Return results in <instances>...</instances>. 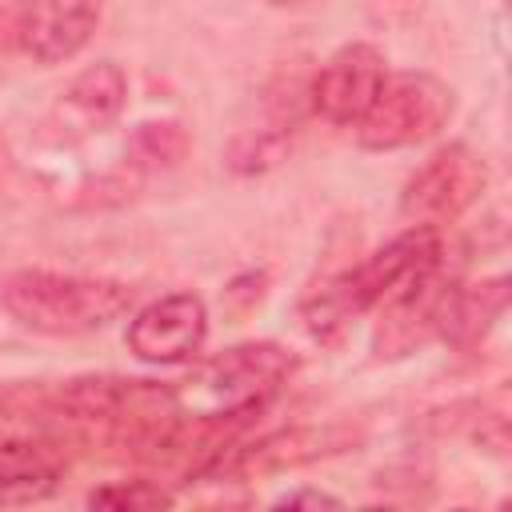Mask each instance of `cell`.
Listing matches in <instances>:
<instances>
[{
    "label": "cell",
    "mask_w": 512,
    "mask_h": 512,
    "mask_svg": "<svg viewBox=\"0 0 512 512\" xmlns=\"http://www.w3.org/2000/svg\"><path fill=\"white\" fill-rule=\"evenodd\" d=\"M444 264V236L432 224H412L400 236H392L384 248H376L356 268L332 276L320 284L304 304V324L316 340H340L348 324L416 284L420 276L436 272Z\"/></svg>",
    "instance_id": "1"
},
{
    "label": "cell",
    "mask_w": 512,
    "mask_h": 512,
    "mask_svg": "<svg viewBox=\"0 0 512 512\" xmlns=\"http://www.w3.org/2000/svg\"><path fill=\"white\" fill-rule=\"evenodd\" d=\"M296 356L280 344H236L208 360L192 380L172 388L180 420L192 424H240L256 416L292 376Z\"/></svg>",
    "instance_id": "2"
},
{
    "label": "cell",
    "mask_w": 512,
    "mask_h": 512,
    "mask_svg": "<svg viewBox=\"0 0 512 512\" xmlns=\"http://www.w3.org/2000/svg\"><path fill=\"white\" fill-rule=\"evenodd\" d=\"M0 304L32 332L80 336L120 320L132 308V288L108 276H72L48 268L12 272L0 284Z\"/></svg>",
    "instance_id": "3"
},
{
    "label": "cell",
    "mask_w": 512,
    "mask_h": 512,
    "mask_svg": "<svg viewBox=\"0 0 512 512\" xmlns=\"http://www.w3.org/2000/svg\"><path fill=\"white\" fill-rule=\"evenodd\" d=\"M452 88L432 72H392L384 76L380 92L372 96L368 112L352 124L360 148L368 152H396L424 144L436 136L452 116Z\"/></svg>",
    "instance_id": "4"
},
{
    "label": "cell",
    "mask_w": 512,
    "mask_h": 512,
    "mask_svg": "<svg viewBox=\"0 0 512 512\" xmlns=\"http://www.w3.org/2000/svg\"><path fill=\"white\" fill-rule=\"evenodd\" d=\"M484 184H488L484 160L468 144H448V148L432 152L412 172V180L404 184L400 208L408 220L440 228V224L456 220L464 208H472L480 200Z\"/></svg>",
    "instance_id": "5"
},
{
    "label": "cell",
    "mask_w": 512,
    "mask_h": 512,
    "mask_svg": "<svg viewBox=\"0 0 512 512\" xmlns=\"http://www.w3.org/2000/svg\"><path fill=\"white\" fill-rule=\"evenodd\" d=\"M208 308L196 292H168L144 304L124 332V344L144 364H180L204 348Z\"/></svg>",
    "instance_id": "6"
},
{
    "label": "cell",
    "mask_w": 512,
    "mask_h": 512,
    "mask_svg": "<svg viewBox=\"0 0 512 512\" xmlns=\"http://www.w3.org/2000/svg\"><path fill=\"white\" fill-rule=\"evenodd\" d=\"M104 0H16L12 40L24 56L40 64L72 60L96 32Z\"/></svg>",
    "instance_id": "7"
},
{
    "label": "cell",
    "mask_w": 512,
    "mask_h": 512,
    "mask_svg": "<svg viewBox=\"0 0 512 512\" xmlns=\"http://www.w3.org/2000/svg\"><path fill=\"white\" fill-rule=\"evenodd\" d=\"M384 76H388V60H384V52L376 44H364V40L344 44L320 64V72L312 80V92H308L312 108L328 124L348 128L368 112V104L380 92Z\"/></svg>",
    "instance_id": "8"
},
{
    "label": "cell",
    "mask_w": 512,
    "mask_h": 512,
    "mask_svg": "<svg viewBox=\"0 0 512 512\" xmlns=\"http://www.w3.org/2000/svg\"><path fill=\"white\" fill-rule=\"evenodd\" d=\"M124 100H128V80L124 72L104 60V64H92L84 68L64 92L60 100L52 104L48 120H44V136L52 144H76V140H88L96 132H104L120 112H124Z\"/></svg>",
    "instance_id": "9"
},
{
    "label": "cell",
    "mask_w": 512,
    "mask_h": 512,
    "mask_svg": "<svg viewBox=\"0 0 512 512\" xmlns=\"http://www.w3.org/2000/svg\"><path fill=\"white\" fill-rule=\"evenodd\" d=\"M60 484V460L36 440L0 444V508H20L48 500Z\"/></svg>",
    "instance_id": "10"
},
{
    "label": "cell",
    "mask_w": 512,
    "mask_h": 512,
    "mask_svg": "<svg viewBox=\"0 0 512 512\" xmlns=\"http://www.w3.org/2000/svg\"><path fill=\"white\" fill-rule=\"evenodd\" d=\"M504 304H508L504 276H492V280H480L468 288H452L444 316H440V336L452 340L456 348H472L492 328V320L504 312Z\"/></svg>",
    "instance_id": "11"
},
{
    "label": "cell",
    "mask_w": 512,
    "mask_h": 512,
    "mask_svg": "<svg viewBox=\"0 0 512 512\" xmlns=\"http://www.w3.org/2000/svg\"><path fill=\"white\" fill-rule=\"evenodd\" d=\"M88 504L108 512H156V508H172V492H164L152 480H116L88 492Z\"/></svg>",
    "instance_id": "12"
},
{
    "label": "cell",
    "mask_w": 512,
    "mask_h": 512,
    "mask_svg": "<svg viewBox=\"0 0 512 512\" xmlns=\"http://www.w3.org/2000/svg\"><path fill=\"white\" fill-rule=\"evenodd\" d=\"M276 508H340V500L328 492H316V488H300V492H284L276 500Z\"/></svg>",
    "instance_id": "13"
},
{
    "label": "cell",
    "mask_w": 512,
    "mask_h": 512,
    "mask_svg": "<svg viewBox=\"0 0 512 512\" xmlns=\"http://www.w3.org/2000/svg\"><path fill=\"white\" fill-rule=\"evenodd\" d=\"M8 168H12V156H8V148H4V140H0V184H4Z\"/></svg>",
    "instance_id": "14"
},
{
    "label": "cell",
    "mask_w": 512,
    "mask_h": 512,
    "mask_svg": "<svg viewBox=\"0 0 512 512\" xmlns=\"http://www.w3.org/2000/svg\"><path fill=\"white\" fill-rule=\"evenodd\" d=\"M268 4H276V8H288V4H308V0H268Z\"/></svg>",
    "instance_id": "15"
}]
</instances>
